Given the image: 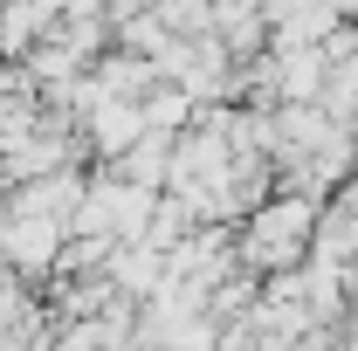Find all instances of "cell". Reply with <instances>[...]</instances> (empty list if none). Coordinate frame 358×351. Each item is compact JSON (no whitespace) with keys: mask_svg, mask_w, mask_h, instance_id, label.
<instances>
[{"mask_svg":"<svg viewBox=\"0 0 358 351\" xmlns=\"http://www.w3.org/2000/svg\"><path fill=\"white\" fill-rule=\"evenodd\" d=\"M310 227H317V207H310V200L275 193V200H262V207L248 214L241 241H234V262L248 268V275H282V268H303V262H310Z\"/></svg>","mask_w":358,"mask_h":351,"instance_id":"cell-1","label":"cell"}]
</instances>
